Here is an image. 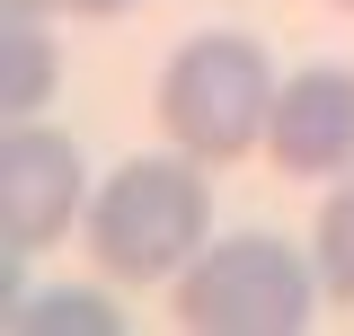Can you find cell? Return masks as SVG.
Returning <instances> with one entry per match:
<instances>
[{
	"label": "cell",
	"instance_id": "cell-11",
	"mask_svg": "<svg viewBox=\"0 0 354 336\" xmlns=\"http://www.w3.org/2000/svg\"><path fill=\"white\" fill-rule=\"evenodd\" d=\"M337 9H354V0H337Z\"/></svg>",
	"mask_w": 354,
	"mask_h": 336
},
{
	"label": "cell",
	"instance_id": "cell-7",
	"mask_svg": "<svg viewBox=\"0 0 354 336\" xmlns=\"http://www.w3.org/2000/svg\"><path fill=\"white\" fill-rule=\"evenodd\" d=\"M310 239H319V248H310V265H319V292L354 310V168L337 177V195L319 204V230H310Z\"/></svg>",
	"mask_w": 354,
	"mask_h": 336
},
{
	"label": "cell",
	"instance_id": "cell-4",
	"mask_svg": "<svg viewBox=\"0 0 354 336\" xmlns=\"http://www.w3.org/2000/svg\"><path fill=\"white\" fill-rule=\"evenodd\" d=\"M71 221H88V177H80V142L53 124H9L0 133V248L27 256L53 248Z\"/></svg>",
	"mask_w": 354,
	"mask_h": 336
},
{
	"label": "cell",
	"instance_id": "cell-3",
	"mask_svg": "<svg viewBox=\"0 0 354 336\" xmlns=\"http://www.w3.org/2000/svg\"><path fill=\"white\" fill-rule=\"evenodd\" d=\"M319 310V265L266 230L213 239L177 274V328L195 336H301Z\"/></svg>",
	"mask_w": 354,
	"mask_h": 336
},
{
	"label": "cell",
	"instance_id": "cell-10",
	"mask_svg": "<svg viewBox=\"0 0 354 336\" xmlns=\"http://www.w3.org/2000/svg\"><path fill=\"white\" fill-rule=\"evenodd\" d=\"M71 18H115V9H133V0H62Z\"/></svg>",
	"mask_w": 354,
	"mask_h": 336
},
{
	"label": "cell",
	"instance_id": "cell-5",
	"mask_svg": "<svg viewBox=\"0 0 354 336\" xmlns=\"http://www.w3.org/2000/svg\"><path fill=\"white\" fill-rule=\"evenodd\" d=\"M266 151L283 177H346L354 168V71L346 62H310L274 88Z\"/></svg>",
	"mask_w": 354,
	"mask_h": 336
},
{
	"label": "cell",
	"instance_id": "cell-2",
	"mask_svg": "<svg viewBox=\"0 0 354 336\" xmlns=\"http://www.w3.org/2000/svg\"><path fill=\"white\" fill-rule=\"evenodd\" d=\"M274 62H266L257 36H239V27H213V36H186L169 53V71H160V124H169V142L186 151V160H248L266 142V124H274Z\"/></svg>",
	"mask_w": 354,
	"mask_h": 336
},
{
	"label": "cell",
	"instance_id": "cell-1",
	"mask_svg": "<svg viewBox=\"0 0 354 336\" xmlns=\"http://www.w3.org/2000/svg\"><path fill=\"white\" fill-rule=\"evenodd\" d=\"M213 248V186L195 160H124L88 195V256L115 283H169Z\"/></svg>",
	"mask_w": 354,
	"mask_h": 336
},
{
	"label": "cell",
	"instance_id": "cell-9",
	"mask_svg": "<svg viewBox=\"0 0 354 336\" xmlns=\"http://www.w3.org/2000/svg\"><path fill=\"white\" fill-rule=\"evenodd\" d=\"M62 0H0V18H53Z\"/></svg>",
	"mask_w": 354,
	"mask_h": 336
},
{
	"label": "cell",
	"instance_id": "cell-6",
	"mask_svg": "<svg viewBox=\"0 0 354 336\" xmlns=\"http://www.w3.org/2000/svg\"><path fill=\"white\" fill-rule=\"evenodd\" d=\"M62 80V53H53V27L44 18H0V115L27 124Z\"/></svg>",
	"mask_w": 354,
	"mask_h": 336
},
{
	"label": "cell",
	"instance_id": "cell-8",
	"mask_svg": "<svg viewBox=\"0 0 354 336\" xmlns=\"http://www.w3.org/2000/svg\"><path fill=\"white\" fill-rule=\"evenodd\" d=\"M18 328H36V336H124V310H106V292L62 283L44 301H18Z\"/></svg>",
	"mask_w": 354,
	"mask_h": 336
}]
</instances>
